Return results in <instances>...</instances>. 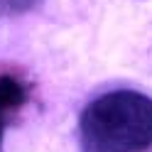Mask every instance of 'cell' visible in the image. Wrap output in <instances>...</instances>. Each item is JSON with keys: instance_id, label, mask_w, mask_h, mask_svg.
<instances>
[{"instance_id": "7a4b0ae2", "label": "cell", "mask_w": 152, "mask_h": 152, "mask_svg": "<svg viewBox=\"0 0 152 152\" xmlns=\"http://www.w3.org/2000/svg\"><path fill=\"white\" fill-rule=\"evenodd\" d=\"M27 96H30V91H27V86L20 79H15L10 74L0 76V145H3L7 123L27 103Z\"/></svg>"}, {"instance_id": "3957f363", "label": "cell", "mask_w": 152, "mask_h": 152, "mask_svg": "<svg viewBox=\"0 0 152 152\" xmlns=\"http://www.w3.org/2000/svg\"><path fill=\"white\" fill-rule=\"evenodd\" d=\"M42 0H0V7L10 15H17V12H30L39 5Z\"/></svg>"}, {"instance_id": "6da1fadb", "label": "cell", "mask_w": 152, "mask_h": 152, "mask_svg": "<svg viewBox=\"0 0 152 152\" xmlns=\"http://www.w3.org/2000/svg\"><path fill=\"white\" fill-rule=\"evenodd\" d=\"M81 152L152 150V98L132 88L93 98L79 118Z\"/></svg>"}]
</instances>
